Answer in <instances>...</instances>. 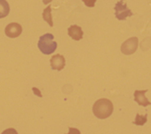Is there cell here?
Masks as SVG:
<instances>
[{
	"label": "cell",
	"mask_w": 151,
	"mask_h": 134,
	"mask_svg": "<svg viewBox=\"0 0 151 134\" xmlns=\"http://www.w3.org/2000/svg\"><path fill=\"white\" fill-rule=\"evenodd\" d=\"M113 112V105L109 99L102 98L97 100L93 105L94 115L99 119H106L111 116Z\"/></svg>",
	"instance_id": "obj_1"
},
{
	"label": "cell",
	"mask_w": 151,
	"mask_h": 134,
	"mask_svg": "<svg viewBox=\"0 0 151 134\" xmlns=\"http://www.w3.org/2000/svg\"><path fill=\"white\" fill-rule=\"evenodd\" d=\"M57 46V43L54 41V35L51 33H45L39 38L38 48L45 55H50L54 53Z\"/></svg>",
	"instance_id": "obj_2"
},
{
	"label": "cell",
	"mask_w": 151,
	"mask_h": 134,
	"mask_svg": "<svg viewBox=\"0 0 151 134\" xmlns=\"http://www.w3.org/2000/svg\"><path fill=\"white\" fill-rule=\"evenodd\" d=\"M114 9H115V17L119 21H124L126 18L133 16L132 10L128 9L127 4L123 0H120L119 2L116 3Z\"/></svg>",
	"instance_id": "obj_3"
},
{
	"label": "cell",
	"mask_w": 151,
	"mask_h": 134,
	"mask_svg": "<svg viewBox=\"0 0 151 134\" xmlns=\"http://www.w3.org/2000/svg\"><path fill=\"white\" fill-rule=\"evenodd\" d=\"M137 47H138V38L131 37L122 43L121 46V51L124 55H132L136 51Z\"/></svg>",
	"instance_id": "obj_4"
},
{
	"label": "cell",
	"mask_w": 151,
	"mask_h": 134,
	"mask_svg": "<svg viewBox=\"0 0 151 134\" xmlns=\"http://www.w3.org/2000/svg\"><path fill=\"white\" fill-rule=\"evenodd\" d=\"M22 32V27L19 23L17 22H11L8 24L5 28V33L6 35L9 38H16L21 35Z\"/></svg>",
	"instance_id": "obj_5"
},
{
	"label": "cell",
	"mask_w": 151,
	"mask_h": 134,
	"mask_svg": "<svg viewBox=\"0 0 151 134\" xmlns=\"http://www.w3.org/2000/svg\"><path fill=\"white\" fill-rule=\"evenodd\" d=\"M65 64H66L65 57L62 55H60V54L54 55L50 59L51 69L54 70H58V71L62 70L65 68Z\"/></svg>",
	"instance_id": "obj_6"
},
{
	"label": "cell",
	"mask_w": 151,
	"mask_h": 134,
	"mask_svg": "<svg viewBox=\"0 0 151 134\" xmlns=\"http://www.w3.org/2000/svg\"><path fill=\"white\" fill-rule=\"evenodd\" d=\"M148 90H136L134 92V101L138 104L139 105L142 106H147L151 105V102H149L147 98L146 97V93L147 92Z\"/></svg>",
	"instance_id": "obj_7"
},
{
	"label": "cell",
	"mask_w": 151,
	"mask_h": 134,
	"mask_svg": "<svg viewBox=\"0 0 151 134\" xmlns=\"http://www.w3.org/2000/svg\"><path fill=\"white\" fill-rule=\"evenodd\" d=\"M68 34L70 38H73V40H75V41H80L81 39H83V32L80 26L74 24V25H71L69 27Z\"/></svg>",
	"instance_id": "obj_8"
},
{
	"label": "cell",
	"mask_w": 151,
	"mask_h": 134,
	"mask_svg": "<svg viewBox=\"0 0 151 134\" xmlns=\"http://www.w3.org/2000/svg\"><path fill=\"white\" fill-rule=\"evenodd\" d=\"M9 13V5L6 0H0V19L6 17Z\"/></svg>",
	"instance_id": "obj_9"
},
{
	"label": "cell",
	"mask_w": 151,
	"mask_h": 134,
	"mask_svg": "<svg viewBox=\"0 0 151 134\" xmlns=\"http://www.w3.org/2000/svg\"><path fill=\"white\" fill-rule=\"evenodd\" d=\"M51 10H52L51 6H47V8H45V9H44V11H43V19H44V21H47L50 27L53 26V21H52Z\"/></svg>",
	"instance_id": "obj_10"
},
{
	"label": "cell",
	"mask_w": 151,
	"mask_h": 134,
	"mask_svg": "<svg viewBox=\"0 0 151 134\" xmlns=\"http://www.w3.org/2000/svg\"><path fill=\"white\" fill-rule=\"evenodd\" d=\"M147 114H146V115H144V116H141L137 113L134 121H133V124H134L136 126H143L147 123Z\"/></svg>",
	"instance_id": "obj_11"
},
{
	"label": "cell",
	"mask_w": 151,
	"mask_h": 134,
	"mask_svg": "<svg viewBox=\"0 0 151 134\" xmlns=\"http://www.w3.org/2000/svg\"><path fill=\"white\" fill-rule=\"evenodd\" d=\"M83 2L84 3V5L86 6H89V8H94L96 0H83Z\"/></svg>",
	"instance_id": "obj_12"
},
{
	"label": "cell",
	"mask_w": 151,
	"mask_h": 134,
	"mask_svg": "<svg viewBox=\"0 0 151 134\" xmlns=\"http://www.w3.org/2000/svg\"><path fill=\"white\" fill-rule=\"evenodd\" d=\"M1 134H18V132H17V130H16L15 129L10 128V129H6V130H5Z\"/></svg>",
	"instance_id": "obj_13"
},
{
	"label": "cell",
	"mask_w": 151,
	"mask_h": 134,
	"mask_svg": "<svg viewBox=\"0 0 151 134\" xmlns=\"http://www.w3.org/2000/svg\"><path fill=\"white\" fill-rule=\"evenodd\" d=\"M67 134H81V132H80V130H79L78 129L71 128V127H70V128H69V132Z\"/></svg>",
	"instance_id": "obj_14"
},
{
	"label": "cell",
	"mask_w": 151,
	"mask_h": 134,
	"mask_svg": "<svg viewBox=\"0 0 151 134\" xmlns=\"http://www.w3.org/2000/svg\"><path fill=\"white\" fill-rule=\"evenodd\" d=\"M32 92H34V93H35V95H37L39 97H42V95H41L40 91H39L37 88H35V87H34V88H32Z\"/></svg>",
	"instance_id": "obj_15"
},
{
	"label": "cell",
	"mask_w": 151,
	"mask_h": 134,
	"mask_svg": "<svg viewBox=\"0 0 151 134\" xmlns=\"http://www.w3.org/2000/svg\"><path fill=\"white\" fill-rule=\"evenodd\" d=\"M52 1V0H43V3L45 4V5H47L48 3H50Z\"/></svg>",
	"instance_id": "obj_16"
}]
</instances>
